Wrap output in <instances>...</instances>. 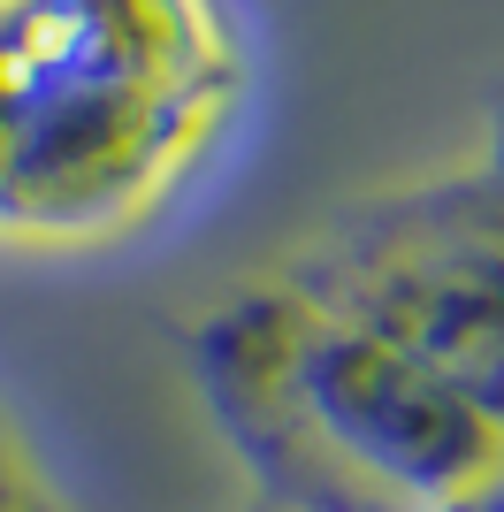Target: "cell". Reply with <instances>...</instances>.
<instances>
[{
    "label": "cell",
    "instance_id": "6da1fadb",
    "mask_svg": "<svg viewBox=\"0 0 504 512\" xmlns=\"http://www.w3.org/2000/svg\"><path fill=\"white\" fill-rule=\"evenodd\" d=\"M283 512H466L504 482V146L367 199L191 337Z\"/></svg>",
    "mask_w": 504,
    "mask_h": 512
},
{
    "label": "cell",
    "instance_id": "7a4b0ae2",
    "mask_svg": "<svg viewBox=\"0 0 504 512\" xmlns=\"http://www.w3.org/2000/svg\"><path fill=\"white\" fill-rule=\"evenodd\" d=\"M245 100L230 0H0V245L146 230Z\"/></svg>",
    "mask_w": 504,
    "mask_h": 512
},
{
    "label": "cell",
    "instance_id": "3957f363",
    "mask_svg": "<svg viewBox=\"0 0 504 512\" xmlns=\"http://www.w3.org/2000/svg\"><path fill=\"white\" fill-rule=\"evenodd\" d=\"M0 512H69L39 474V459L23 451V436L8 428V413H0Z\"/></svg>",
    "mask_w": 504,
    "mask_h": 512
},
{
    "label": "cell",
    "instance_id": "277c9868",
    "mask_svg": "<svg viewBox=\"0 0 504 512\" xmlns=\"http://www.w3.org/2000/svg\"><path fill=\"white\" fill-rule=\"evenodd\" d=\"M497 146H504V138H497Z\"/></svg>",
    "mask_w": 504,
    "mask_h": 512
}]
</instances>
